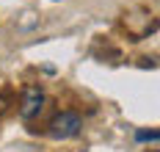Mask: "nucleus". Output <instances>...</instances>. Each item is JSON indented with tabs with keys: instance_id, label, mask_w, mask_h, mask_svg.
Listing matches in <instances>:
<instances>
[{
	"instance_id": "1",
	"label": "nucleus",
	"mask_w": 160,
	"mask_h": 152,
	"mask_svg": "<svg viewBox=\"0 0 160 152\" xmlns=\"http://www.w3.org/2000/svg\"><path fill=\"white\" fill-rule=\"evenodd\" d=\"M83 122H80L78 114H61V116L52 122V135L55 138H72V135L80 133Z\"/></svg>"
},
{
	"instance_id": "3",
	"label": "nucleus",
	"mask_w": 160,
	"mask_h": 152,
	"mask_svg": "<svg viewBox=\"0 0 160 152\" xmlns=\"http://www.w3.org/2000/svg\"><path fill=\"white\" fill-rule=\"evenodd\" d=\"M146 138H158V130H152V133H138V141H146Z\"/></svg>"
},
{
	"instance_id": "2",
	"label": "nucleus",
	"mask_w": 160,
	"mask_h": 152,
	"mask_svg": "<svg viewBox=\"0 0 160 152\" xmlns=\"http://www.w3.org/2000/svg\"><path fill=\"white\" fill-rule=\"evenodd\" d=\"M42 102H44L42 91H39V89H28V94H25V100H22V108H19V114H22V116H33V114L42 108Z\"/></svg>"
}]
</instances>
